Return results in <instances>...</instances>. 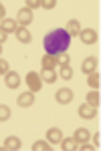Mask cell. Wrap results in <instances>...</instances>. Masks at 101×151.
<instances>
[{
  "mask_svg": "<svg viewBox=\"0 0 101 151\" xmlns=\"http://www.w3.org/2000/svg\"><path fill=\"white\" fill-rule=\"evenodd\" d=\"M69 45H71V36L67 35L65 28H55L45 36V48L47 55H61V52H67Z\"/></svg>",
  "mask_w": 101,
  "mask_h": 151,
  "instance_id": "1",
  "label": "cell"
},
{
  "mask_svg": "<svg viewBox=\"0 0 101 151\" xmlns=\"http://www.w3.org/2000/svg\"><path fill=\"white\" fill-rule=\"evenodd\" d=\"M26 85H28V91H31V93H39L41 87H43V79H41V75L34 73V70H31V73L26 75Z\"/></svg>",
  "mask_w": 101,
  "mask_h": 151,
  "instance_id": "2",
  "label": "cell"
},
{
  "mask_svg": "<svg viewBox=\"0 0 101 151\" xmlns=\"http://www.w3.org/2000/svg\"><path fill=\"white\" fill-rule=\"evenodd\" d=\"M79 38L83 40V45H95L97 42V32L93 28H83L79 32Z\"/></svg>",
  "mask_w": 101,
  "mask_h": 151,
  "instance_id": "3",
  "label": "cell"
},
{
  "mask_svg": "<svg viewBox=\"0 0 101 151\" xmlns=\"http://www.w3.org/2000/svg\"><path fill=\"white\" fill-rule=\"evenodd\" d=\"M16 20H18V24H20V26H24V28H26L28 24L33 22V12L24 6V8H20V10H18V14H16Z\"/></svg>",
  "mask_w": 101,
  "mask_h": 151,
  "instance_id": "4",
  "label": "cell"
},
{
  "mask_svg": "<svg viewBox=\"0 0 101 151\" xmlns=\"http://www.w3.org/2000/svg\"><path fill=\"white\" fill-rule=\"evenodd\" d=\"M4 83H6L8 89H16V87L20 85V77H18V73H16V70H8V73L4 75Z\"/></svg>",
  "mask_w": 101,
  "mask_h": 151,
  "instance_id": "5",
  "label": "cell"
},
{
  "mask_svg": "<svg viewBox=\"0 0 101 151\" xmlns=\"http://www.w3.org/2000/svg\"><path fill=\"white\" fill-rule=\"evenodd\" d=\"M55 97H57V101H59L61 105H67V103L73 101V91H71V89H59Z\"/></svg>",
  "mask_w": 101,
  "mask_h": 151,
  "instance_id": "6",
  "label": "cell"
},
{
  "mask_svg": "<svg viewBox=\"0 0 101 151\" xmlns=\"http://www.w3.org/2000/svg\"><path fill=\"white\" fill-rule=\"evenodd\" d=\"M20 139L18 137H6V141H4V145H2V151H16V149H20Z\"/></svg>",
  "mask_w": 101,
  "mask_h": 151,
  "instance_id": "7",
  "label": "cell"
},
{
  "mask_svg": "<svg viewBox=\"0 0 101 151\" xmlns=\"http://www.w3.org/2000/svg\"><path fill=\"white\" fill-rule=\"evenodd\" d=\"M95 113H97V109L91 107L89 103H83L81 107H79V117H83V119H93Z\"/></svg>",
  "mask_w": 101,
  "mask_h": 151,
  "instance_id": "8",
  "label": "cell"
},
{
  "mask_svg": "<svg viewBox=\"0 0 101 151\" xmlns=\"http://www.w3.org/2000/svg\"><path fill=\"white\" fill-rule=\"evenodd\" d=\"M95 69H97V58H95V57H87L85 60H83V65H81V70H83L85 75L93 73Z\"/></svg>",
  "mask_w": 101,
  "mask_h": 151,
  "instance_id": "9",
  "label": "cell"
},
{
  "mask_svg": "<svg viewBox=\"0 0 101 151\" xmlns=\"http://www.w3.org/2000/svg\"><path fill=\"white\" fill-rule=\"evenodd\" d=\"M61 139H63V133H61V129H57V127H53V129H49L47 131V141L53 145V143H61Z\"/></svg>",
  "mask_w": 101,
  "mask_h": 151,
  "instance_id": "10",
  "label": "cell"
},
{
  "mask_svg": "<svg viewBox=\"0 0 101 151\" xmlns=\"http://www.w3.org/2000/svg\"><path fill=\"white\" fill-rule=\"evenodd\" d=\"M59 145H61V149H63V151H75L79 143L75 141V137H65V139H61Z\"/></svg>",
  "mask_w": 101,
  "mask_h": 151,
  "instance_id": "11",
  "label": "cell"
},
{
  "mask_svg": "<svg viewBox=\"0 0 101 151\" xmlns=\"http://www.w3.org/2000/svg\"><path fill=\"white\" fill-rule=\"evenodd\" d=\"M34 103V93H23V95H18V105L20 107H33Z\"/></svg>",
  "mask_w": 101,
  "mask_h": 151,
  "instance_id": "12",
  "label": "cell"
},
{
  "mask_svg": "<svg viewBox=\"0 0 101 151\" xmlns=\"http://www.w3.org/2000/svg\"><path fill=\"white\" fill-rule=\"evenodd\" d=\"M0 28L6 32V35H10V32H16V20H12V18H4L2 20V24H0Z\"/></svg>",
  "mask_w": 101,
  "mask_h": 151,
  "instance_id": "13",
  "label": "cell"
},
{
  "mask_svg": "<svg viewBox=\"0 0 101 151\" xmlns=\"http://www.w3.org/2000/svg\"><path fill=\"white\" fill-rule=\"evenodd\" d=\"M99 83H101V79H99V73H97V70H93V73L87 75V85H89L93 91L99 89Z\"/></svg>",
  "mask_w": 101,
  "mask_h": 151,
  "instance_id": "14",
  "label": "cell"
},
{
  "mask_svg": "<svg viewBox=\"0 0 101 151\" xmlns=\"http://www.w3.org/2000/svg\"><path fill=\"white\" fill-rule=\"evenodd\" d=\"M16 38H18L23 45H28V42H31V32H28V28L18 26V28H16Z\"/></svg>",
  "mask_w": 101,
  "mask_h": 151,
  "instance_id": "15",
  "label": "cell"
},
{
  "mask_svg": "<svg viewBox=\"0 0 101 151\" xmlns=\"http://www.w3.org/2000/svg\"><path fill=\"white\" fill-rule=\"evenodd\" d=\"M65 30H67V35L71 36V38H73V36H79V32H81V24H79L77 20H69Z\"/></svg>",
  "mask_w": 101,
  "mask_h": 151,
  "instance_id": "16",
  "label": "cell"
},
{
  "mask_svg": "<svg viewBox=\"0 0 101 151\" xmlns=\"http://www.w3.org/2000/svg\"><path fill=\"white\" fill-rule=\"evenodd\" d=\"M41 79H43L45 83H49V85H53V83H55L59 77H57V73H55L53 69H43V73H41Z\"/></svg>",
  "mask_w": 101,
  "mask_h": 151,
  "instance_id": "17",
  "label": "cell"
},
{
  "mask_svg": "<svg viewBox=\"0 0 101 151\" xmlns=\"http://www.w3.org/2000/svg\"><path fill=\"white\" fill-rule=\"evenodd\" d=\"M57 65H59V60H57L55 55H45L43 57V69H55Z\"/></svg>",
  "mask_w": 101,
  "mask_h": 151,
  "instance_id": "18",
  "label": "cell"
},
{
  "mask_svg": "<svg viewBox=\"0 0 101 151\" xmlns=\"http://www.w3.org/2000/svg\"><path fill=\"white\" fill-rule=\"evenodd\" d=\"M87 103L91 105V107H99V103H101V97H99V93L97 91H91V93H87Z\"/></svg>",
  "mask_w": 101,
  "mask_h": 151,
  "instance_id": "19",
  "label": "cell"
},
{
  "mask_svg": "<svg viewBox=\"0 0 101 151\" xmlns=\"http://www.w3.org/2000/svg\"><path fill=\"white\" fill-rule=\"evenodd\" d=\"M73 137H75V141H77V143H81V141H89V139H91V135H89V131H87V129H77Z\"/></svg>",
  "mask_w": 101,
  "mask_h": 151,
  "instance_id": "20",
  "label": "cell"
},
{
  "mask_svg": "<svg viewBox=\"0 0 101 151\" xmlns=\"http://www.w3.org/2000/svg\"><path fill=\"white\" fill-rule=\"evenodd\" d=\"M59 77H61V79H65V81L73 79V69H71L69 65H61V73H59Z\"/></svg>",
  "mask_w": 101,
  "mask_h": 151,
  "instance_id": "21",
  "label": "cell"
},
{
  "mask_svg": "<svg viewBox=\"0 0 101 151\" xmlns=\"http://www.w3.org/2000/svg\"><path fill=\"white\" fill-rule=\"evenodd\" d=\"M33 151H51V143L49 141H34Z\"/></svg>",
  "mask_w": 101,
  "mask_h": 151,
  "instance_id": "22",
  "label": "cell"
},
{
  "mask_svg": "<svg viewBox=\"0 0 101 151\" xmlns=\"http://www.w3.org/2000/svg\"><path fill=\"white\" fill-rule=\"evenodd\" d=\"M10 119V109L6 105H0V121H8Z\"/></svg>",
  "mask_w": 101,
  "mask_h": 151,
  "instance_id": "23",
  "label": "cell"
},
{
  "mask_svg": "<svg viewBox=\"0 0 101 151\" xmlns=\"http://www.w3.org/2000/svg\"><path fill=\"white\" fill-rule=\"evenodd\" d=\"M57 60H59V65H69L71 57H69L67 52H61V55H57Z\"/></svg>",
  "mask_w": 101,
  "mask_h": 151,
  "instance_id": "24",
  "label": "cell"
},
{
  "mask_svg": "<svg viewBox=\"0 0 101 151\" xmlns=\"http://www.w3.org/2000/svg\"><path fill=\"white\" fill-rule=\"evenodd\" d=\"M10 70V67H8V60H2L0 58V75H6Z\"/></svg>",
  "mask_w": 101,
  "mask_h": 151,
  "instance_id": "25",
  "label": "cell"
},
{
  "mask_svg": "<svg viewBox=\"0 0 101 151\" xmlns=\"http://www.w3.org/2000/svg\"><path fill=\"white\" fill-rule=\"evenodd\" d=\"M39 6H41V2H39V0H28V2H26V8H28L31 12H33L34 8H39Z\"/></svg>",
  "mask_w": 101,
  "mask_h": 151,
  "instance_id": "26",
  "label": "cell"
},
{
  "mask_svg": "<svg viewBox=\"0 0 101 151\" xmlns=\"http://www.w3.org/2000/svg\"><path fill=\"white\" fill-rule=\"evenodd\" d=\"M41 6L47 8V10H51V8H55V6H57V2H55V0H45V2H41Z\"/></svg>",
  "mask_w": 101,
  "mask_h": 151,
  "instance_id": "27",
  "label": "cell"
},
{
  "mask_svg": "<svg viewBox=\"0 0 101 151\" xmlns=\"http://www.w3.org/2000/svg\"><path fill=\"white\" fill-rule=\"evenodd\" d=\"M77 149H83V151H91V149H95V145H89V143H83V145H81V143H79V145H77Z\"/></svg>",
  "mask_w": 101,
  "mask_h": 151,
  "instance_id": "28",
  "label": "cell"
},
{
  "mask_svg": "<svg viewBox=\"0 0 101 151\" xmlns=\"http://www.w3.org/2000/svg\"><path fill=\"white\" fill-rule=\"evenodd\" d=\"M6 18V10H4V4H0V22Z\"/></svg>",
  "mask_w": 101,
  "mask_h": 151,
  "instance_id": "29",
  "label": "cell"
},
{
  "mask_svg": "<svg viewBox=\"0 0 101 151\" xmlns=\"http://www.w3.org/2000/svg\"><path fill=\"white\" fill-rule=\"evenodd\" d=\"M6 38H8V35H6V32L0 28V45H2V42H6Z\"/></svg>",
  "mask_w": 101,
  "mask_h": 151,
  "instance_id": "30",
  "label": "cell"
},
{
  "mask_svg": "<svg viewBox=\"0 0 101 151\" xmlns=\"http://www.w3.org/2000/svg\"><path fill=\"white\" fill-rule=\"evenodd\" d=\"M93 145H95V147H99V133H95V135H93Z\"/></svg>",
  "mask_w": 101,
  "mask_h": 151,
  "instance_id": "31",
  "label": "cell"
},
{
  "mask_svg": "<svg viewBox=\"0 0 101 151\" xmlns=\"http://www.w3.org/2000/svg\"><path fill=\"white\" fill-rule=\"evenodd\" d=\"M0 55H2V45H0Z\"/></svg>",
  "mask_w": 101,
  "mask_h": 151,
  "instance_id": "32",
  "label": "cell"
}]
</instances>
